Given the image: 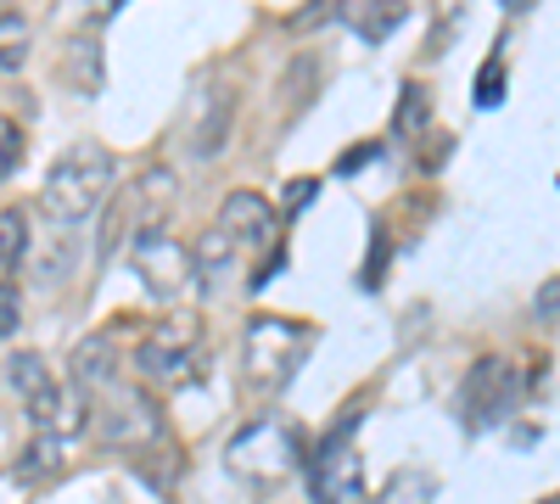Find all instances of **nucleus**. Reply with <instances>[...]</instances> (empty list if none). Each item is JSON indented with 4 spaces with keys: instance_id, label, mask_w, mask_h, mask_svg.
<instances>
[{
    "instance_id": "obj_1",
    "label": "nucleus",
    "mask_w": 560,
    "mask_h": 504,
    "mask_svg": "<svg viewBox=\"0 0 560 504\" xmlns=\"http://www.w3.org/2000/svg\"><path fill=\"white\" fill-rule=\"evenodd\" d=\"M113 179H118V157L102 146V141H79L68 146L51 174H45V186H39V213L57 224V231H73V224H84L90 213H96L113 191Z\"/></svg>"
},
{
    "instance_id": "obj_2",
    "label": "nucleus",
    "mask_w": 560,
    "mask_h": 504,
    "mask_svg": "<svg viewBox=\"0 0 560 504\" xmlns=\"http://www.w3.org/2000/svg\"><path fill=\"white\" fill-rule=\"evenodd\" d=\"M308 460V437L298 421L287 415H258L247 426H236V437L224 443V466L230 477H242L253 488H275V482H287L292 471H303Z\"/></svg>"
},
{
    "instance_id": "obj_3",
    "label": "nucleus",
    "mask_w": 560,
    "mask_h": 504,
    "mask_svg": "<svg viewBox=\"0 0 560 504\" xmlns=\"http://www.w3.org/2000/svg\"><path fill=\"white\" fill-rule=\"evenodd\" d=\"M314 348V331L298 319H275V314H253L242 331V376L264 392H280Z\"/></svg>"
},
{
    "instance_id": "obj_4",
    "label": "nucleus",
    "mask_w": 560,
    "mask_h": 504,
    "mask_svg": "<svg viewBox=\"0 0 560 504\" xmlns=\"http://www.w3.org/2000/svg\"><path fill=\"white\" fill-rule=\"evenodd\" d=\"M90 421L102 426V443L140 460V454L163 448V409L147 387H129V382H107L96 387V403H90Z\"/></svg>"
},
{
    "instance_id": "obj_5",
    "label": "nucleus",
    "mask_w": 560,
    "mask_h": 504,
    "mask_svg": "<svg viewBox=\"0 0 560 504\" xmlns=\"http://www.w3.org/2000/svg\"><path fill=\"white\" fill-rule=\"evenodd\" d=\"M135 371L158 387H191L208 376V342L197 314H168L163 326L135 348Z\"/></svg>"
},
{
    "instance_id": "obj_6",
    "label": "nucleus",
    "mask_w": 560,
    "mask_h": 504,
    "mask_svg": "<svg viewBox=\"0 0 560 504\" xmlns=\"http://www.w3.org/2000/svg\"><path fill=\"white\" fill-rule=\"evenodd\" d=\"M303 477H308L314 504H353L364 493V460H359V443L348 437V426L342 432L331 426L319 443H308Z\"/></svg>"
},
{
    "instance_id": "obj_7",
    "label": "nucleus",
    "mask_w": 560,
    "mask_h": 504,
    "mask_svg": "<svg viewBox=\"0 0 560 504\" xmlns=\"http://www.w3.org/2000/svg\"><path fill=\"white\" fill-rule=\"evenodd\" d=\"M174 174L168 168H147L135 179V186L113 202V213H107V224H102V258H113L129 236H140V231H158V219L174 208Z\"/></svg>"
},
{
    "instance_id": "obj_8",
    "label": "nucleus",
    "mask_w": 560,
    "mask_h": 504,
    "mask_svg": "<svg viewBox=\"0 0 560 504\" xmlns=\"http://www.w3.org/2000/svg\"><path fill=\"white\" fill-rule=\"evenodd\" d=\"M129 258H135L140 286H147L158 303H174L179 292L197 286V253L185 247L179 236H168V231H140Z\"/></svg>"
},
{
    "instance_id": "obj_9",
    "label": "nucleus",
    "mask_w": 560,
    "mask_h": 504,
    "mask_svg": "<svg viewBox=\"0 0 560 504\" xmlns=\"http://www.w3.org/2000/svg\"><path fill=\"white\" fill-rule=\"evenodd\" d=\"M516 398H522L516 359L482 353V359L471 364V376H465V426H471V432L499 426L504 415H516Z\"/></svg>"
},
{
    "instance_id": "obj_10",
    "label": "nucleus",
    "mask_w": 560,
    "mask_h": 504,
    "mask_svg": "<svg viewBox=\"0 0 560 504\" xmlns=\"http://www.w3.org/2000/svg\"><path fill=\"white\" fill-rule=\"evenodd\" d=\"M280 224H287V219L269 208L264 191H230L219 202V224H213V231L236 253H275L280 247Z\"/></svg>"
},
{
    "instance_id": "obj_11",
    "label": "nucleus",
    "mask_w": 560,
    "mask_h": 504,
    "mask_svg": "<svg viewBox=\"0 0 560 504\" xmlns=\"http://www.w3.org/2000/svg\"><path fill=\"white\" fill-rule=\"evenodd\" d=\"M230 134H236V84L213 79V84L197 90V113L185 124V141H191L197 163H213L230 146Z\"/></svg>"
},
{
    "instance_id": "obj_12",
    "label": "nucleus",
    "mask_w": 560,
    "mask_h": 504,
    "mask_svg": "<svg viewBox=\"0 0 560 504\" xmlns=\"http://www.w3.org/2000/svg\"><path fill=\"white\" fill-rule=\"evenodd\" d=\"M23 409H28V421H34V432H45V437H79L84 426H90V398H84V387H62L57 376L45 382L34 398H23Z\"/></svg>"
},
{
    "instance_id": "obj_13",
    "label": "nucleus",
    "mask_w": 560,
    "mask_h": 504,
    "mask_svg": "<svg viewBox=\"0 0 560 504\" xmlns=\"http://www.w3.org/2000/svg\"><path fill=\"white\" fill-rule=\"evenodd\" d=\"M57 62H62L68 90H79V96H96V90L107 84V51H102L96 34H68Z\"/></svg>"
},
{
    "instance_id": "obj_14",
    "label": "nucleus",
    "mask_w": 560,
    "mask_h": 504,
    "mask_svg": "<svg viewBox=\"0 0 560 504\" xmlns=\"http://www.w3.org/2000/svg\"><path fill=\"white\" fill-rule=\"evenodd\" d=\"M404 17H409L404 0H353L348 28H353L359 39H370V45H382V39H393V34L404 28Z\"/></svg>"
},
{
    "instance_id": "obj_15",
    "label": "nucleus",
    "mask_w": 560,
    "mask_h": 504,
    "mask_svg": "<svg viewBox=\"0 0 560 504\" xmlns=\"http://www.w3.org/2000/svg\"><path fill=\"white\" fill-rule=\"evenodd\" d=\"M107 382H118V359H113V342L107 337H84L79 342V353H73V387H107Z\"/></svg>"
},
{
    "instance_id": "obj_16",
    "label": "nucleus",
    "mask_w": 560,
    "mask_h": 504,
    "mask_svg": "<svg viewBox=\"0 0 560 504\" xmlns=\"http://www.w3.org/2000/svg\"><path fill=\"white\" fill-rule=\"evenodd\" d=\"M427 124H432V90L420 84V79H404L398 107H393V134H398V141H415Z\"/></svg>"
},
{
    "instance_id": "obj_17",
    "label": "nucleus",
    "mask_w": 560,
    "mask_h": 504,
    "mask_svg": "<svg viewBox=\"0 0 560 504\" xmlns=\"http://www.w3.org/2000/svg\"><path fill=\"white\" fill-rule=\"evenodd\" d=\"M28 51H34V28H28V17L0 12V68L18 73V68L28 62Z\"/></svg>"
},
{
    "instance_id": "obj_18",
    "label": "nucleus",
    "mask_w": 560,
    "mask_h": 504,
    "mask_svg": "<svg viewBox=\"0 0 560 504\" xmlns=\"http://www.w3.org/2000/svg\"><path fill=\"white\" fill-rule=\"evenodd\" d=\"M28 258V213L23 208H0V269H23Z\"/></svg>"
},
{
    "instance_id": "obj_19",
    "label": "nucleus",
    "mask_w": 560,
    "mask_h": 504,
    "mask_svg": "<svg viewBox=\"0 0 560 504\" xmlns=\"http://www.w3.org/2000/svg\"><path fill=\"white\" fill-rule=\"evenodd\" d=\"M7 382L18 387V398H34L45 382H51V364H45L39 353H28V348H23V353H12V364H7Z\"/></svg>"
},
{
    "instance_id": "obj_20",
    "label": "nucleus",
    "mask_w": 560,
    "mask_h": 504,
    "mask_svg": "<svg viewBox=\"0 0 560 504\" xmlns=\"http://www.w3.org/2000/svg\"><path fill=\"white\" fill-rule=\"evenodd\" d=\"M23 152H28V134H23V124L0 113V179H12V174H18Z\"/></svg>"
},
{
    "instance_id": "obj_21",
    "label": "nucleus",
    "mask_w": 560,
    "mask_h": 504,
    "mask_svg": "<svg viewBox=\"0 0 560 504\" xmlns=\"http://www.w3.org/2000/svg\"><path fill=\"white\" fill-rule=\"evenodd\" d=\"M499 102H504V57L493 51V57L482 62V73H477V107H488V113H493Z\"/></svg>"
},
{
    "instance_id": "obj_22",
    "label": "nucleus",
    "mask_w": 560,
    "mask_h": 504,
    "mask_svg": "<svg viewBox=\"0 0 560 504\" xmlns=\"http://www.w3.org/2000/svg\"><path fill=\"white\" fill-rule=\"evenodd\" d=\"M387 231H376V236H370V258H364V274H359V286L364 292H376L382 286V274H387Z\"/></svg>"
},
{
    "instance_id": "obj_23",
    "label": "nucleus",
    "mask_w": 560,
    "mask_h": 504,
    "mask_svg": "<svg viewBox=\"0 0 560 504\" xmlns=\"http://www.w3.org/2000/svg\"><path fill=\"white\" fill-rule=\"evenodd\" d=\"M23 326V292L12 281H0V337H12Z\"/></svg>"
},
{
    "instance_id": "obj_24",
    "label": "nucleus",
    "mask_w": 560,
    "mask_h": 504,
    "mask_svg": "<svg viewBox=\"0 0 560 504\" xmlns=\"http://www.w3.org/2000/svg\"><path fill=\"white\" fill-rule=\"evenodd\" d=\"M382 157V141H359V146H348L342 157H337V179H348V174H359L364 163H376Z\"/></svg>"
},
{
    "instance_id": "obj_25",
    "label": "nucleus",
    "mask_w": 560,
    "mask_h": 504,
    "mask_svg": "<svg viewBox=\"0 0 560 504\" xmlns=\"http://www.w3.org/2000/svg\"><path fill=\"white\" fill-rule=\"evenodd\" d=\"M319 197V186H314V179H298V186H287V197H280V219H298L308 202Z\"/></svg>"
},
{
    "instance_id": "obj_26",
    "label": "nucleus",
    "mask_w": 560,
    "mask_h": 504,
    "mask_svg": "<svg viewBox=\"0 0 560 504\" xmlns=\"http://www.w3.org/2000/svg\"><path fill=\"white\" fill-rule=\"evenodd\" d=\"M280 269H287V253H280V247H275V253H264V263H258V274H253V286H269Z\"/></svg>"
},
{
    "instance_id": "obj_27",
    "label": "nucleus",
    "mask_w": 560,
    "mask_h": 504,
    "mask_svg": "<svg viewBox=\"0 0 560 504\" xmlns=\"http://www.w3.org/2000/svg\"><path fill=\"white\" fill-rule=\"evenodd\" d=\"M560 314V281H544V292H538V319H555Z\"/></svg>"
},
{
    "instance_id": "obj_28",
    "label": "nucleus",
    "mask_w": 560,
    "mask_h": 504,
    "mask_svg": "<svg viewBox=\"0 0 560 504\" xmlns=\"http://www.w3.org/2000/svg\"><path fill=\"white\" fill-rule=\"evenodd\" d=\"M538 504H560V493H549V499H538Z\"/></svg>"
}]
</instances>
